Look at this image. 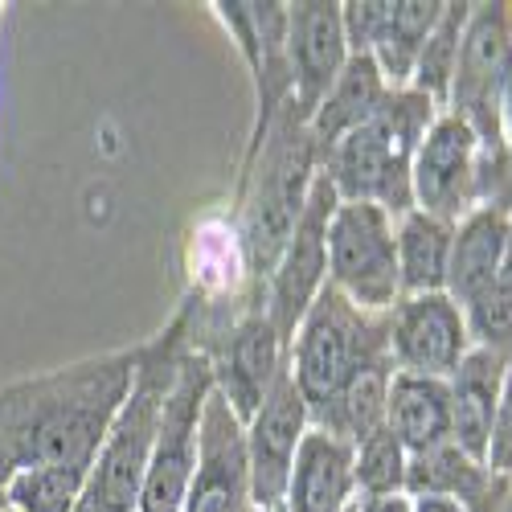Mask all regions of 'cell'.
<instances>
[{
	"label": "cell",
	"instance_id": "1",
	"mask_svg": "<svg viewBox=\"0 0 512 512\" xmlns=\"http://www.w3.org/2000/svg\"><path fill=\"white\" fill-rule=\"evenodd\" d=\"M136 365L140 345L0 386V484L46 463L95 467Z\"/></svg>",
	"mask_w": 512,
	"mask_h": 512
},
{
	"label": "cell",
	"instance_id": "2",
	"mask_svg": "<svg viewBox=\"0 0 512 512\" xmlns=\"http://www.w3.org/2000/svg\"><path fill=\"white\" fill-rule=\"evenodd\" d=\"M320 173V156L308 115L287 103L259 148H246L242 185H238V250L246 275V312L263 308L267 279L279 254L308 205L312 181Z\"/></svg>",
	"mask_w": 512,
	"mask_h": 512
},
{
	"label": "cell",
	"instance_id": "3",
	"mask_svg": "<svg viewBox=\"0 0 512 512\" xmlns=\"http://www.w3.org/2000/svg\"><path fill=\"white\" fill-rule=\"evenodd\" d=\"M189 349H193L189 304H181L177 316L164 324V332H156L152 340L140 345L132 394L123 398L111 431L95 455V467H91V484H87L91 504H99L107 512H136L148 463H152V447L160 435V410H164V398L173 390Z\"/></svg>",
	"mask_w": 512,
	"mask_h": 512
},
{
	"label": "cell",
	"instance_id": "4",
	"mask_svg": "<svg viewBox=\"0 0 512 512\" xmlns=\"http://www.w3.org/2000/svg\"><path fill=\"white\" fill-rule=\"evenodd\" d=\"M439 107L402 87L390 91V99L381 103V111L361 123L357 132L345 140H336L320 156V173L332 181L340 201H365L386 209L390 218L414 209V189H410V168L414 152L426 136V127L435 123Z\"/></svg>",
	"mask_w": 512,
	"mask_h": 512
},
{
	"label": "cell",
	"instance_id": "5",
	"mask_svg": "<svg viewBox=\"0 0 512 512\" xmlns=\"http://www.w3.org/2000/svg\"><path fill=\"white\" fill-rule=\"evenodd\" d=\"M373 369H394L386 316L361 312L336 287L324 283L287 345V373L308 402V418L328 410Z\"/></svg>",
	"mask_w": 512,
	"mask_h": 512
},
{
	"label": "cell",
	"instance_id": "6",
	"mask_svg": "<svg viewBox=\"0 0 512 512\" xmlns=\"http://www.w3.org/2000/svg\"><path fill=\"white\" fill-rule=\"evenodd\" d=\"M394 222L365 201H340L328 222V287L373 316H386L402 300Z\"/></svg>",
	"mask_w": 512,
	"mask_h": 512
},
{
	"label": "cell",
	"instance_id": "7",
	"mask_svg": "<svg viewBox=\"0 0 512 512\" xmlns=\"http://www.w3.org/2000/svg\"><path fill=\"white\" fill-rule=\"evenodd\" d=\"M508 70H512V5L508 0H472V17H467L463 29V46L443 111L472 127L484 152L504 148L500 95Z\"/></svg>",
	"mask_w": 512,
	"mask_h": 512
},
{
	"label": "cell",
	"instance_id": "8",
	"mask_svg": "<svg viewBox=\"0 0 512 512\" xmlns=\"http://www.w3.org/2000/svg\"><path fill=\"white\" fill-rule=\"evenodd\" d=\"M209 394H213V361L209 353L189 349L160 410V435L152 447V463H148L136 512H181L185 488L197 467L201 414H205Z\"/></svg>",
	"mask_w": 512,
	"mask_h": 512
},
{
	"label": "cell",
	"instance_id": "9",
	"mask_svg": "<svg viewBox=\"0 0 512 512\" xmlns=\"http://www.w3.org/2000/svg\"><path fill=\"white\" fill-rule=\"evenodd\" d=\"M336 205H340V197H336L332 181L324 173H316L308 205L267 279L263 312L275 324V332L283 336V345H291L295 328H300V320L308 316V308L316 304V295L328 283V222H332Z\"/></svg>",
	"mask_w": 512,
	"mask_h": 512
},
{
	"label": "cell",
	"instance_id": "10",
	"mask_svg": "<svg viewBox=\"0 0 512 512\" xmlns=\"http://www.w3.org/2000/svg\"><path fill=\"white\" fill-rule=\"evenodd\" d=\"M480 168H484V148L476 132L451 111H439L414 152V168H410L414 209L459 226L467 213L480 209Z\"/></svg>",
	"mask_w": 512,
	"mask_h": 512
},
{
	"label": "cell",
	"instance_id": "11",
	"mask_svg": "<svg viewBox=\"0 0 512 512\" xmlns=\"http://www.w3.org/2000/svg\"><path fill=\"white\" fill-rule=\"evenodd\" d=\"M386 336H390L394 373L439 377V381H447L463 365V357L476 349L467 312L447 291L402 295L386 312Z\"/></svg>",
	"mask_w": 512,
	"mask_h": 512
},
{
	"label": "cell",
	"instance_id": "12",
	"mask_svg": "<svg viewBox=\"0 0 512 512\" xmlns=\"http://www.w3.org/2000/svg\"><path fill=\"white\" fill-rule=\"evenodd\" d=\"M242 431H246V463H250V504L279 512L295 451H300L304 435L312 431L308 402L295 390L287 369L279 373L263 406L242 422Z\"/></svg>",
	"mask_w": 512,
	"mask_h": 512
},
{
	"label": "cell",
	"instance_id": "13",
	"mask_svg": "<svg viewBox=\"0 0 512 512\" xmlns=\"http://www.w3.org/2000/svg\"><path fill=\"white\" fill-rule=\"evenodd\" d=\"M250 463H246V431L242 418L213 386L201 439H197V467L185 488L181 512H250Z\"/></svg>",
	"mask_w": 512,
	"mask_h": 512
},
{
	"label": "cell",
	"instance_id": "14",
	"mask_svg": "<svg viewBox=\"0 0 512 512\" xmlns=\"http://www.w3.org/2000/svg\"><path fill=\"white\" fill-rule=\"evenodd\" d=\"M205 353L213 361V386L242 422L263 406L279 373L287 369V345L263 308L242 312Z\"/></svg>",
	"mask_w": 512,
	"mask_h": 512
},
{
	"label": "cell",
	"instance_id": "15",
	"mask_svg": "<svg viewBox=\"0 0 512 512\" xmlns=\"http://www.w3.org/2000/svg\"><path fill=\"white\" fill-rule=\"evenodd\" d=\"M349 58L353 54L345 29H340V0H295V5H287L291 103L308 119L316 115Z\"/></svg>",
	"mask_w": 512,
	"mask_h": 512
},
{
	"label": "cell",
	"instance_id": "16",
	"mask_svg": "<svg viewBox=\"0 0 512 512\" xmlns=\"http://www.w3.org/2000/svg\"><path fill=\"white\" fill-rule=\"evenodd\" d=\"M353 500H357L353 443L312 426L300 451H295L279 512H345Z\"/></svg>",
	"mask_w": 512,
	"mask_h": 512
},
{
	"label": "cell",
	"instance_id": "17",
	"mask_svg": "<svg viewBox=\"0 0 512 512\" xmlns=\"http://www.w3.org/2000/svg\"><path fill=\"white\" fill-rule=\"evenodd\" d=\"M512 361L492 353V349H472L463 357V365L447 377V394H451V443L467 451L472 459L484 463L488 435H492V418L504 394V377Z\"/></svg>",
	"mask_w": 512,
	"mask_h": 512
},
{
	"label": "cell",
	"instance_id": "18",
	"mask_svg": "<svg viewBox=\"0 0 512 512\" xmlns=\"http://www.w3.org/2000/svg\"><path fill=\"white\" fill-rule=\"evenodd\" d=\"M512 242V218L492 205L472 209L467 218L455 226V246H451V267H447V295L467 308L476 295L492 283L500 271L504 254Z\"/></svg>",
	"mask_w": 512,
	"mask_h": 512
},
{
	"label": "cell",
	"instance_id": "19",
	"mask_svg": "<svg viewBox=\"0 0 512 512\" xmlns=\"http://www.w3.org/2000/svg\"><path fill=\"white\" fill-rule=\"evenodd\" d=\"M390 82L377 70V62L369 54H353L340 70V78L332 82V91L324 95V103L316 107V115L308 119L312 140H316V156H324L336 140H345L349 132H357L361 123H369L381 103L390 99Z\"/></svg>",
	"mask_w": 512,
	"mask_h": 512
},
{
	"label": "cell",
	"instance_id": "20",
	"mask_svg": "<svg viewBox=\"0 0 512 512\" xmlns=\"http://www.w3.org/2000/svg\"><path fill=\"white\" fill-rule=\"evenodd\" d=\"M386 426L410 455H422V451H431L439 443H451V394H447V381L394 373L390 390H386Z\"/></svg>",
	"mask_w": 512,
	"mask_h": 512
},
{
	"label": "cell",
	"instance_id": "21",
	"mask_svg": "<svg viewBox=\"0 0 512 512\" xmlns=\"http://www.w3.org/2000/svg\"><path fill=\"white\" fill-rule=\"evenodd\" d=\"M394 242H398L402 295L447 291L455 222H443V218H435V213H422V209H410L394 222Z\"/></svg>",
	"mask_w": 512,
	"mask_h": 512
},
{
	"label": "cell",
	"instance_id": "22",
	"mask_svg": "<svg viewBox=\"0 0 512 512\" xmlns=\"http://www.w3.org/2000/svg\"><path fill=\"white\" fill-rule=\"evenodd\" d=\"M500 476H492L480 459L459 451L455 443H439L422 455H410L406 467V496H435V500H455L463 508L480 504Z\"/></svg>",
	"mask_w": 512,
	"mask_h": 512
},
{
	"label": "cell",
	"instance_id": "23",
	"mask_svg": "<svg viewBox=\"0 0 512 512\" xmlns=\"http://www.w3.org/2000/svg\"><path fill=\"white\" fill-rule=\"evenodd\" d=\"M439 17H443V0H390L386 25H381L369 58L377 62V70L386 74L394 91L410 87L414 62L426 46V37H431V29L439 25Z\"/></svg>",
	"mask_w": 512,
	"mask_h": 512
},
{
	"label": "cell",
	"instance_id": "24",
	"mask_svg": "<svg viewBox=\"0 0 512 512\" xmlns=\"http://www.w3.org/2000/svg\"><path fill=\"white\" fill-rule=\"evenodd\" d=\"M467 17H472V0H443V17L431 29V37H426V46L414 62V74H410V91L426 95L439 111L447 107V91H451V78H455Z\"/></svg>",
	"mask_w": 512,
	"mask_h": 512
},
{
	"label": "cell",
	"instance_id": "25",
	"mask_svg": "<svg viewBox=\"0 0 512 512\" xmlns=\"http://www.w3.org/2000/svg\"><path fill=\"white\" fill-rule=\"evenodd\" d=\"M87 484H91V467L46 463L9 476L5 496L13 512H74L82 496H87Z\"/></svg>",
	"mask_w": 512,
	"mask_h": 512
},
{
	"label": "cell",
	"instance_id": "26",
	"mask_svg": "<svg viewBox=\"0 0 512 512\" xmlns=\"http://www.w3.org/2000/svg\"><path fill=\"white\" fill-rule=\"evenodd\" d=\"M463 312H467V324H472L476 345L512 361V242H508V254H504L500 271L492 275V283Z\"/></svg>",
	"mask_w": 512,
	"mask_h": 512
},
{
	"label": "cell",
	"instance_id": "27",
	"mask_svg": "<svg viewBox=\"0 0 512 512\" xmlns=\"http://www.w3.org/2000/svg\"><path fill=\"white\" fill-rule=\"evenodd\" d=\"M406 467L410 451L390 435V426H381L369 439L353 447V476H357V496H398L406 492Z\"/></svg>",
	"mask_w": 512,
	"mask_h": 512
},
{
	"label": "cell",
	"instance_id": "28",
	"mask_svg": "<svg viewBox=\"0 0 512 512\" xmlns=\"http://www.w3.org/2000/svg\"><path fill=\"white\" fill-rule=\"evenodd\" d=\"M390 0H340V29H345L349 54H373V41L386 25Z\"/></svg>",
	"mask_w": 512,
	"mask_h": 512
},
{
	"label": "cell",
	"instance_id": "29",
	"mask_svg": "<svg viewBox=\"0 0 512 512\" xmlns=\"http://www.w3.org/2000/svg\"><path fill=\"white\" fill-rule=\"evenodd\" d=\"M484 467L500 480H512V369L504 377V394H500V406H496V418H492Z\"/></svg>",
	"mask_w": 512,
	"mask_h": 512
},
{
	"label": "cell",
	"instance_id": "30",
	"mask_svg": "<svg viewBox=\"0 0 512 512\" xmlns=\"http://www.w3.org/2000/svg\"><path fill=\"white\" fill-rule=\"evenodd\" d=\"M357 512H414V500L406 492H398V496H357Z\"/></svg>",
	"mask_w": 512,
	"mask_h": 512
},
{
	"label": "cell",
	"instance_id": "31",
	"mask_svg": "<svg viewBox=\"0 0 512 512\" xmlns=\"http://www.w3.org/2000/svg\"><path fill=\"white\" fill-rule=\"evenodd\" d=\"M500 144H504V152L512 156V70H508L504 95H500Z\"/></svg>",
	"mask_w": 512,
	"mask_h": 512
},
{
	"label": "cell",
	"instance_id": "32",
	"mask_svg": "<svg viewBox=\"0 0 512 512\" xmlns=\"http://www.w3.org/2000/svg\"><path fill=\"white\" fill-rule=\"evenodd\" d=\"M410 500H414V512H467L455 500H435V496H410Z\"/></svg>",
	"mask_w": 512,
	"mask_h": 512
},
{
	"label": "cell",
	"instance_id": "33",
	"mask_svg": "<svg viewBox=\"0 0 512 512\" xmlns=\"http://www.w3.org/2000/svg\"><path fill=\"white\" fill-rule=\"evenodd\" d=\"M500 512H512V480H504V496H500Z\"/></svg>",
	"mask_w": 512,
	"mask_h": 512
},
{
	"label": "cell",
	"instance_id": "34",
	"mask_svg": "<svg viewBox=\"0 0 512 512\" xmlns=\"http://www.w3.org/2000/svg\"><path fill=\"white\" fill-rule=\"evenodd\" d=\"M74 512H107V508H99V504H91V500H87V496H82V504H78V508H74Z\"/></svg>",
	"mask_w": 512,
	"mask_h": 512
},
{
	"label": "cell",
	"instance_id": "35",
	"mask_svg": "<svg viewBox=\"0 0 512 512\" xmlns=\"http://www.w3.org/2000/svg\"><path fill=\"white\" fill-rule=\"evenodd\" d=\"M0 512H9V496H5V484H0Z\"/></svg>",
	"mask_w": 512,
	"mask_h": 512
},
{
	"label": "cell",
	"instance_id": "36",
	"mask_svg": "<svg viewBox=\"0 0 512 512\" xmlns=\"http://www.w3.org/2000/svg\"><path fill=\"white\" fill-rule=\"evenodd\" d=\"M345 512H357V500H353V504H349V508H345Z\"/></svg>",
	"mask_w": 512,
	"mask_h": 512
},
{
	"label": "cell",
	"instance_id": "37",
	"mask_svg": "<svg viewBox=\"0 0 512 512\" xmlns=\"http://www.w3.org/2000/svg\"><path fill=\"white\" fill-rule=\"evenodd\" d=\"M250 512H267V508H250Z\"/></svg>",
	"mask_w": 512,
	"mask_h": 512
},
{
	"label": "cell",
	"instance_id": "38",
	"mask_svg": "<svg viewBox=\"0 0 512 512\" xmlns=\"http://www.w3.org/2000/svg\"><path fill=\"white\" fill-rule=\"evenodd\" d=\"M9 512H13V508H9Z\"/></svg>",
	"mask_w": 512,
	"mask_h": 512
}]
</instances>
